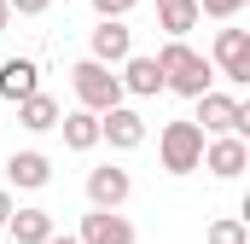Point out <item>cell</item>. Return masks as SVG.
Listing matches in <instances>:
<instances>
[{
  "mask_svg": "<svg viewBox=\"0 0 250 244\" xmlns=\"http://www.w3.org/2000/svg\"><path fill=\"white\" fill-rule=\"evenodd\" d=\"M157 157H163L169 175H192V169L204 163V134H198V122H192V117L163 122V134H157Z\"/></svg>",
  "mask_w": 250,
  "mask_h": 244,
  "instance_id": "cell-3",
  "label": "cell"
},
{
  "mask_svg": "<svg viewBox=\"0 0 250 244\" xmlns=\"http://www.w3.org/2000/svg\"><path fill=\"white\" fill-rule=\"evenodd\" d=\"M128 192H134V181H128V169H117V163H105V169L87 175V203L93 209H123Z\"/></svg>",
  "mask_w": 250,
  "mask_h": 244,
  "instance_id": "cell-9",
  "label": "cell"
},
{
  "mask_svg": "<svg viewBox=\"0 0 250 244\" xmlns=\"http://www.w3.org/2000/svg\"><path fill=\"white\" fill-rule=\"evenodd\" d=\"M6 6H12V18H41L53 0H6Z\"/></svg>",
  "mask_w": 250,
  "mask_h": 244,
  "instance_id": "cell-21",
  "label": "cell"
},
{
  "mask_svg": "<svg viewBox=\"0 0 250 244\" xmlns=\"http://www.w3.org/2000/svg\"><path fill=\"white\" fill-rule=\"evenodd\" d=\"M29 93H41V64H35V59H6V64H0V99L23 105Z\"/></svg>",
  "mask_w": 250,
  "mask_h": 244,
  "instance_id": "cell-12",
  "label": "cell"
},
{
  "mask_svg": "<svg viewBox=\"0 0 250 244\" xmlns=\"http://www.w3.org/2000/svg\"><path fill=\"white\" fill-rule=\"evenodd\" d=\"M12 209H18V203H12V186H0V227L12 221Z\"/></svg>",
  "mask_w": 250,
  "mask_h": 244,
  "instance_id": "cell-22",
  "label": "cell"
},
{
  "mask_svg": "<svg viewBox=\"0 0 250 244\" xmlns=\"http://www.w3.org/2000/svg\"><path fill=\"white\" fill-rule=\"evenodd\" d=\"M47 181H53V157H47V151H12V157H6V186L41 192Z\"/></svg>",
  "mask_w": 250,
  "mask_h": 244,
  "instance_id": "cell-10",
  "label": "cell"
},
{
  "mask_svg": "<svg viewBox=\"0 0 250 244\" xmlns=\"http://www.w3.org/2000/svg\"><path fill=\"white\" fill-rule=\"evenodd\" d=\"M157 70H163V87H169V93H181V99H204V93L215 87L209 59H204V53H192L187 41H163Z\"/></svg>",
  "mask_w": 250,
  "mask_h": 244,
  "instance_id": "cell-1",
  "label": "cell"
},
{
  "mask_svg": "<svg viewBox=\"0 0 250 244\" xmlns=\"http://www.w3.org/2000/svg\"><path fill=\"white\" fill-rule=\"evenodd\" d=\"M117 81H123V93H134V99H151V93H163V70H157V59H146V53H128Z\"/></svg>",
  "mask_w": 250,
  "mask_h": 244,
  "instance_id": "cell-13",
  "label": "cell"
},
{
  "mask_svg": "<svg viewBox=\"0 0 250 244\" xmlns=\"http://www.w3.org/2000/svg\"><path fill=\"white\" fill-rule=\"evenodd\" d=\"M76 244H134V221H128L123 209H87Z\"/></svg>",
  "mask_w": 250,
  "mask_h": 244,
  "instance_id": "cell-6",
  "label": "cell"
},
{
  "mask_svg": "<svg viewBox=\"0 0 250 244\" xmlns=\"http://www.w3.org/2000/svg\"><path fill=\"white\" fill-rule=\"evenodd\" d=\"M47 244H76V233H53V239H47Z\"/></svg>",
  "mask_w": 250,
  "mask_h": 244,
  "instance_id": "cell-24",
  "label": "cell"
},
{
  "mask_svg": "<svg viewBox=\"0 0 250 244\" xmlns=\"http://www.w3.org/2000/svg\"><path fill=\"white\" fill-rule=\"evenodd\" d=\"M64 105L53 99V93H29L23 105H18V128H29V134H47V128H59Z\"/></svg>",
  "mask_w": 250,
  "mask_h": 244,
  "instance_id": "cell-15",
  "label": "cell"
},
{
  "mask_svg": "<svg viewBox=\"0 0 250 244\" xmlns=\"http://www.w3.org/2000/svg\"><path fill=\"white\" fill-rule=\"evenodd\" d=\"M6 233H12V244H47L59 227H53V209H12Z\"/></svg>",
  "mask_w": 250,
  "mask_h": 244,
  "instance_id": "cell-14",
  "label": "cell"
},
{
  "mask_svg": "<svg viewBox=\"0 0 250 244\" xmlns=\"http://www.w3.org/2000/svg\"><path fill=\"white\" fill-rule=\"evenodd\" d=\"M70 87H76V111L105 117V111L123 105V81H117V70H105V64H93V59L70 64Z\"/></svg>",
  "mask_w": 250,
  "mask_h": 244,
  "instance_id": "cell-2",
  "label": "cell"
},
{
  "mask_svg": "<svg viewBox=\"0 0 250 244\" xmlns=\"http://www.w3.org/2000/svg\"><path fill=\"white\" fill-rule=\"evenodd\" d=\"M245 6L250 0H198V18H221V23H227V18H239Z\"/></svg>",
  "mask_w": 250,
  "mask_h": 244,
  "instance_id": "cell-19",
  "label": "cell"
},
{
  "mask_svg": "<svg viewBox=\"0 0 250 244\" xmlns=\"http://www.w3.org/2000/svg\"><path fill=\"white\" fill-rule=\"evenodd\" d=\"M59 134H64L70 151H93V145H99V117H93V111H64Z\"/></svg>",
  "mask_w": 250,
  "mask_h": 244,
  "instance_id": "cell-16",
  "label": "cell"
},
{
  "mask_svg": "<svg viewBox=\"0 0 250 244\" xmlns=\"http://www.w3.org/2000/svg\"><path fill=\"white\" fill-rule=\"evenodd\" d=\"M250 163V145L239 140V134H221V140H204V163L198 169H209L215 181H239Z\"/></svg>",
  "mask_w": 250,
  "mask_h": 244,
  "instance_id": "cell-5",
  "label": "cell"
},
{
  "mask_svg": "<svg viewBox=\"0 0 250 244\" xmlns=\"http://www.w3.org/2000/svg\"><path fill=\"white\" fill-rule=\"evenodd\" d=\"M192 105H198V117H192V122H198L204 140H221V134H239V140H245V134H250V111L239 105V99L215 93V87H209L204 99H192Z\"/></svg>",
  "mask_w": 250,
  "mask_h": 244,
  "instance_id": "cell-4",
  "label": "cell"
},
{
  "mask_svg": "<svg viewBox=\"0 0 250 244\" xmlns=\"http://www.w3.org/2000/svg\"><path fill=\"white\" fill-rule=\"evenodd\" d=\"M93 12H99V23H123L134 12V0H93Z\"/></svg>",
  "mask_w": 250,
  "mask_h": 244,
  "instance_id": "cell-20",
  "label": "cell"
},
{
  "mask_svg": "<svg viewBox=\"0 0 250 244\" xmlns=\"http://www.w3.org/2000/svg\"><path fill=\"white\" fill-rule=\"evenodd\" d=\"M204 244H250V227L239 221V215H215L209 233H204Z\"/></svg>",
  "mask_w": 250,
  "mask_h": 244,
  "instance_id": "cell-18",
  "label": "cell"
},
{
  "mask_svg": "<svg viewBox=\"0 0 250 244\" xmlns=\"http://www.w3.org/2000/svg\"><path fill=\"white\" fill-rule=\"evenodd\" d=\"M99 140H111L117 151H140V145H146V117H140L134 105H117V111L99 117Z\"/></svg>",
  "mask_w": 250,
  "mask_h": 244,
  "instance_id": "cell-8",
  "label": "cell"
},
{
  "mask_svg": "<svg viewBox=\"0 0 250 244\" xmlns=\"http://www.w3.org/2000/svg\"><path fill=\"white\" fill-rule=\"evenodd\" d=\"M209 70L227 76V81H250V35L245 29H221L215 35V64Z\"/></svg>",
  "mask_w": 250,
  "mask_h": 244,
  "instance_id": "cell-7",
  "label": "cell"
},
{
  "mask_svg": "<svg viewBox=\"0 0 250 244\" xmlns=\"http://www.w3.org/2000/svg\"><path fill=\"white\" fill-rule=\"evenodd\" d=\"M128 53H134V29H128V23H99L93 41H87V59L105 64V70H117Z\"/></svg>",
  "mask_w": 250,
  "mask_h": 244,
  "instance_id": "cell-11",
  "label": "cell"
},
{
  "mask_svg": "<svg viewBox=\"0 0 250 244\" xmlns=\"http://www.w3.org/2000/svg\"><path fill=\"white\" fill-rule=\"evenodd\" d=\"M6 29H12V6L0 0V35H6Z\"/></svg>",
  "mask_w": 250,
  "mask_h": 244,
  "instance_id": "cell-23",
  "label": "cell"
},
{
  "mask_svg": "<svg viewBox=\"0 0 250 244\" xmlns=\"http://www.w3.org/2000/svg\"><path fill=\"white\" fill-rule=\"evenodd\" d=\"M192 23H198V0H157V29L169 41H187Z\"/></svg>",
  "mask_w": 250,
  "mask_h": 244,
  "instance_id": "cell-17",
  "label": "cell"
}]
</instances>
